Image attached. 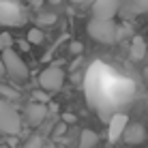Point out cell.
Here are the masks:
<instances>
[{"instance_id": "cell-7", "label": "cell", "mask_w": 148, "mask_h": 148, "mask_svg": "<svg viewBox=\"0 0 148 148\" xmlns=\"http://www.w3.org/2000/svg\"><path fill=\"white\" fill-rule=\"evenodd\" d=\"M127 125H129V118H127V114H122V112H118V114L112 116L110 125H108V137L110 142H118L122 133H125Z\"/></svg>"}, {"instance_id": "cell-18", "label": "cell", "mask_w": 148, "mask_h": 148, "mask_svg": "<svg viewBox=\"0 0 148 148\" xmlns=\"http://www.w3.org/2000/svg\"><path fill=\"white\" fill-rule=\"evenodd\" d=\"M62 122H64V125H73V122H75V116H73V114H62Z\"/></svg>"}, {"instance_id": "cell-3", "label": "cell", "mask_w": 148, "mask_h": 148, "mask_svg": "<svg viewBox=\"0 0 148 148\" xmlns=\"http://www.w3.org/2000/svg\"><path fill=\"white\" fill-rule=\"evenodd\" d=\"M2 62H4V71H7V75L15 82H26L30 71L26 67V62L22 60V56L15 52L13 47H7L2 52Z\"/></svg>"}, {"instance_id": "cell-4", "label": "cell", "mask_w": 148, "mask_h": 148, "mask_svg": "<svg viewBox=\"0 0 148 148\" xmlns=\"http://www.w3.org/2000/svg\"><path fill=\"white\" fill-rule=\"evenodd\" d=\"M62 82H64V71L60 69L58 64H52V67H47L43 73L39 75L41 88L47 90V92H56V90H60Z\"/></svg>"}, {"instance_id": "cell-16", "label": "cell", "mask_w": 148, "mask_h": 148, "mask_svg": "<svg viewBox=\"0 0 148 148\" xmlns=\"http://www.w3.org/2000/svg\"><path fill=\"white\" fill-rule=\"evenodd\" d=\"M22 148H43V140H41L39 135H32L30 137V140L26 142V144H24Z\"/></svg>"}, {"instance_id": "cell-1", "label": "cell", "mask_w": 148, "mask_h": 148, "mask_svg": "<svg viewBox=\"0 0 148 148\" xmlns=\"http://www.w3.org/2000/svg\"><path fill=\"white\" fill-rule=\"evenodd\" d=\"M88 34L92 37L95 41H99V43H116L122 34H120V28L118 24L114 22V19H99V17H92L88 22Z\"/></svg>"}, {"instance_id": "cell-15", "label": "cell", "mask_w": 148, "mask_h": 148, "mask_svg": "<svg viewBox=\"0 0 148 148\" xmlns=\"http://www.w3.org/2000/svg\"><path fill=\"white\" fill-rule=\"evenodd\" d=\"M0 95H2L4 99H17V97H19L17 90L9 88V86H2V84H0Z\"/></svg>"}, {"instance_id": "cell-11", "label": "cell", "mask_w": 148, "mask_h": 148, "mask_svg": "<svg viewBox=\"0 0 148 148\" xmlns=\"http://www.w3.org/2000/svg\"><path fill=\"white\" fill-rule=\"evenodd\" d=\"M97 142H99V137H97L95 131L84 129V131L79 133V146H77V148H95Z\"/></svg>"}, {"instance_id": "cell-8", "label": "cell", "mask_w": 148, "mask_h": 148, "mask_svg": "<svg viewBox=\"0 0 148 148\" xmlns=\"http://www.w3.org/2000/svg\"><path fill=\"white\" fill-rule=\"evenodd\" d=\"M45 118H47V108H45V103H39L37 101V103H28L26 105V120H28V125L39 127Z\"/></svg>"}, {"instance_id": "cell-9", "label": "cell", "mask_w": 148, "mask_h": 148, "mask_svg": "<svg viewBox=\"0 0 148 148\" xmlns=\"http://www.w3.org/2000/svg\"><path fill=\"white\" fill-rule=\"evenodd\" d=\"M127 144H142L146 140V129L140 125V122H133V125H127L125 133H122Z\"/></svg>"}, {"instance_id": "cell-23", "label": "cell", "mask_w": 148, "mask_h": 148, "mask_svg": "<svg viewBox=\"0 0 148 148\" xmlns=\"http://www.w3.org/2000/svg\"><path fill=\"white\" fill-rule=\"evenodd\" d=\"M144 75H146V77H148V67H146V69H144Z\"/></svg>"}, {"instance_id": "cell-14", "label": "cell", "mask_w": 148, "mask_h": 148, "mask_svg": "<svg viewBox=\"0 0 148 148\" xmlns=\"http://www.w3.org/2000/svg\"><path fill=\"white\" fill-rule=\"evenodd\" d=\"M13 45V37L9 32H0V52H4L7 47Z\"/></svg>"}, {"instance_id": "cell-6", "label": "cell", "mask_w": 148, "mask_h": 148, "mask_svg": "<svg viewBox=\"0 0 148 148\" xmlns=\"http://www.w3.org/2000/svg\"><path fill=\"white\" fill-rule=\"evenodd\" d=\"M116 13H118V0H95V4H92V17L114 19Z\"/></svg>"}, {"instance_id": "cell-10", "label": "cell", "mask_w": 148, "mask_h": 148, "mask_svg": "<svg viewBox=\"0 0 148 148\" xmlns=\"http://www.w3.org/2000/svg\"><path fill=\"white\" fill-rule=\"evenodd\" d=\"M146 41L142 37H133V41H131V58L133 60H144L146 56Z\"/></svg>"}, {"instance_id": "cell-2", "label": "cell", "mask_w": 148, "mask_h": 148, "mask_svg": "<svg viewBox=\"0 0 148 148\" xmlns=\"http://www.w3.org/2000/svg\"><path fill=\"white\" fill-rule=\"evenodd\" d=\"M22 131V116L9 101L0 99V133L4 135H19Z\"/></svg>"}, {"instance_id": "cell-12", "label": "cell", "mask_w": 148, "mask_h": 148, "mask_svg": "<svg viewBox=\"0 0 148 148\" xmlns=\"http://www.w3.org/2000/svg\"><path fill=\"white\" fill-rule=\"evenodd\" d=\"M26 39H28V43H34V45H39V43H43V30H41L39 26L37 28H30L28 30V34H26Z\"/></svg>"}, {"instance_id": "cell-17", "label": "cell", "mask_w": 148, "mask_h": 148, "mask_svg": "<svg viewBox=\"0 0 148 148\" xmlns=\"http://www.w3.org/2000/svg\"><path fill=\"white\" fill-rule=\"evenodd\" d=\"M82 47H84V45H82L79 41H73V43H71V52L73 54H82Z\"/></svg>"}, {"instance_id": "cell-24", "label": "cell", "mask_w": 148, "mask_h": 148, "mask_svg": "<svg viewBox=\"0 0 148 148\" xmlns=\"http://www.w3.org/2000/svg\"><path fill=\"white\" fill-rule=\"evenodd\" d=\"M0 148H9V146H7V144H0Z\"/></svg>"}, {"instance_id": "cell-21", "label": "cell", "mask_w": 148, "mask_h": 148, "mask_svg": "<svg viewBox=\"0 0 148 148\" xmlns=\"http://www.w3.org/2000/svg\"><path fill=\"white\" fill-rule=\"evenodd\" d=\"M4 73H7V71H4V62H2V56H0V77H2Z\"/></svg>"}, {"instance_id": "cell-20", "label": "cell", "mask_w": 148, "mask_h": 148, "mask_svg": "<svg viewBox=\"0 0 148 148\" xmlns=\"http://www.w3.org/2000/svg\"><path fill=\"white\" fill-rule=\"evenodd\" d=\"M64 129H67V127H64V122H62V125H58V127H56V135H62Z\"/></svg>"}, {"instance_id": "cell-5", "label": "cell", "mask_w": 148, "mask_h": 148, "mask_svg": "<svg viewBox=\"0 0 148 148\" xmlns=\"http://www.w3.org/2000/svg\"><path fill=\"white\" fill-rule=\"evenodd\" d=\"M24 22V15L15 7V2L9 0H0V24H9V26H19Z\"/></svg>"}, {"instance_id": "cell-13", "label": "cell", "mask_w": 148, "mask_h": 148, "mask_svg": "<svg viewBox=\"0 0 148 148\" xmlns=\"http://www.w3.org/2000/svg\"><path fill=\"white\" fill-rule=\"evenodd\" d=\"M37 24H39V28L41 26H52V24H56V13H39Z\"/></svg>"}, {"instance_id": "cell-19", "label": "cell", "mask_w": 148, "mask_h": 148, "mask_svg": "<svg viewBox=\"0 0 148 148\" xmlns=\"http://www.w3.org/2000/svg\"><path fill=\"white\" fill-rule=\"evenodd\" d=\"M32 9H41V4H43V0H26Z\"/></svg>"}, {"instance_id": "cell-22", "label": "cell", "mask_w": 148, "mask_h": 148, "mask_svg": "<svg viewBox=\"0 0 148 148\" xmlns=\"http://www.w3.org/2000/svg\"><path fill=\"white\" fill-rule=\"evenodd\" d=\"M47 2H52V4H60L62 0H47Z\"/></svg>"}]
</instances>
